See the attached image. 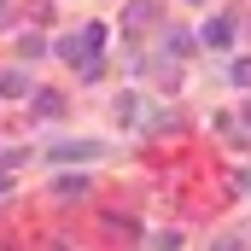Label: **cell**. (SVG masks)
<instances>
[{"mask_svg":"<svg viewBox=\"0 0 251 251\" xmlns=\"http://www.w3.org/2000/svg\"><path fill=\"white\" fill-rule=\"evenodd\" d=\"M100 47H105V24H82V35H64L53 53L76 70H88V64H100Z\"/></svg>","mask_w":251,"mask_h":251,"instance_id":"1","label":"cell"},{"mask_svg":"<svg viewBox=\"0 0 251 251\" xmlns=\"http://www.w3.org/2000/svg\"><path fill=\"white\" fill-rule=\"evenodd\" d=\"M152 24H158V0H128V6H123V35L152 29Z\"/></svg>","mask_w":251,"mask_h":251,"instance_id":"2","label":"cell"},{"mask_svg":"<svg viewBox=\"0 0 251 251\" xmlns=\"http://www.w3.org/2000/svg\"><path fill=\"white\" fill-rule=\"evenodd\" d=\"M100 152H105L100 140H59V146H53V164H70V158H100Z\"/></svg>","mask_w":251,"mask_h":251,"instance_id":"3","label":"cell"},{"mask_svg":"<svg viewBox=\"0 0 251 251\" xmlns=\"http://www.w3.org/2000/svg\"><path fill=\"white\" fill-rule=\"evenodd\" d=\"M199 41H204V47H216V53H222V47H228V41H234V18H210V24H204V35H199Z\"/></svg>","mask_w":251,"mask_h":251,"instance_id":"4","label":"cell"},{"mask_svg":"<svg viewBox=\"0 0 251 251\" xmlns=\"http://www.w3.org/2000/svg\"><path fill=\"white\" fill-rule=\"evenodd\" d=\"M29 100H35V117H64V94H53V88H35Z\"/></svg>","mask_w":251,"mask_h":251,"instance_id":"5","label":"cell"},{"mask_svg":"<svg viewBox=\"0 0 251 251\" xmlns=\"http://www.w3.org/2000/svg\"><path fill=\"white\" fill-rule=\"evenodd\" d=\"M0 94H6V100H24V94H35V82H29L24 70H6V76H0Z\"/></svg>","mask_w":251,"mask_h":251,"instance_id":"6","label":"cell"},{"mask_svg":"<svg viewBox=\"0 0 251 251\" xmlns=\"http://www.w3.org/2000/svg\"><path fill=\"white\" fill-rule=\"evenodd\" d=\"M164 53H176V59L193 53V35H187V29H170V35H164Z\"/></svg>","mask_w":251,"mask_h":251,"instance_id":"7","label":"cell"},{"mask_svg":"<svg viewBox=\"0 0 251 251\" xmlns=\"http://www.w3.org/2000/svg\"><path fill=\"white\" fill-rule=\"evenodd\" d=\"M88 193V176H59V199H82Z\"/></svg>","mask_w":251,"mask_h":251,"instance_id":"8","label":"cell"},{"mask_svg":"<svg viewBox=\"0 0 251 251\" xmlns=\"http://www.w3.org/2000/svg\"><path fill=\"white\" fill-rule=\"evenodd\" d=\"M18 53H24V59H41L47 41H41V35H18Z\"/></svg>","mask_w":251,"mask_h":251,"instance_id":"9","label":"cell"},{"mask_svg":"<svg viewBox=\"0 0 251 251\" xmlns=\"http://www.w3.org/2000/svg\"><path fill=\"white\" fill-rule=\"evenodd\" d=\"M152 246H158V251H181V228H170V234H152Z\"/></svg>","mask_w":251,"mask_h":251,"instance_id":"10","label":"cell"},{"mask_svg":"<svg viewBox=\"0 0 251 251\" xmlns=\"http://www.w3.org/2000/svg\"><path fill=\"white\" fill-rule=\"evenodd\" d=\"M228 76H234V88H251V59H234V70H228Z\"/></svg>","mask_w":251,"mask_h":251,"instance_id":"11","label":"cell"},{"mask_svg":"<svg viewBox=\"0 0 251 251\" xmlns=\"http://www.w3.org/2000/svg\"><path fill=\"white\" fill-rule=\"evenodd\" d=\"M210 251H240V240H216V246H210Z\"/></svg>","mask_w":251,"mask_h":251,"instance_id":"12","label":"cell"},{"mask_svg":"<svg viewBox=\"0 0 251 251\" xmlns=\"http://www.w3.org/2000/svg\"><path fill=\"white\" fill-rule=\"evenodd\" d=\"M240 193H246V199H251V176H240Z\"/></svg>","mask_w":251,"mask_h":251,"instance_id":"13","label":"cell"},{"mask_svg":"<svg viewBox=\"0 0 251 251\" xmlns=\"http://www.w3.org/2000/svg\"><path fill=\"white\" fill-rule=\"evenodd\" d=\"M240 123H246V128H251V105H246V111H240Z\"/></svg>","mask_w":251,"mask_h":251,"instance_id":"14","label":"cell"},{"mask_svg":"<svg viewBox=\"0 0 251 251\" xmlns=\"http://www.w3.org/2000/svg\"><path fill=\"white\" fill-rule=\"evenodd\" d=\"M6 187H12V181H6V176H0V193H6Z\"/></svg>","mask_w":251,"mask_h":251,"instance_id":"15","label":"cell"}]
</instances>
